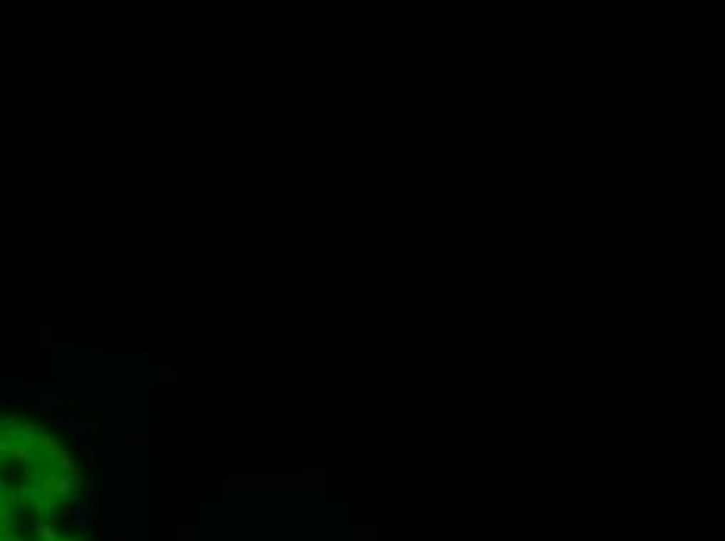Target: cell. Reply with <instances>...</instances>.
<instances>
[{
	"label": "cell",
	"instance_id": "obj_1",
	"mask_svg": "<svg viewBox=\"0 0 725 541\" xmlns=\"http://www.w3.org/2000/svg\"><path fill=\"white\" fill-rule=\"evenodd\" d=\"M72 457L35 423H4V541H85Z\"/></svg>",
	"mask_w": 725,
	"mask_h": 541
},
{
	"label": "cell",
	"instance_id": "obj_2",
	"mask_svg": "<svg viewBox=\"0 0 725 541\" xmlns=\"http://www.w3.org/2000/svg\"><path fill=\"white\" fill-rule=\"evenodd\" d=\"M704 370L706 373H722L725 370V357L722 354H704Z\"/></svg>",
	"mask_w": 725,
	"mask_h": 541
}]
</instances>
